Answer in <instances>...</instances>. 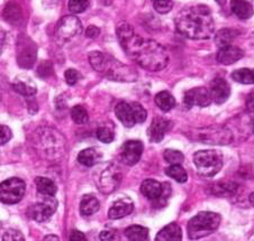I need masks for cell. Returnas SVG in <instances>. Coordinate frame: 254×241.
I'll list each match as a JSON object with an SVG mask.
<instances>
[{
    "mask_svg": "<svg viewBox=\"0 0 254 241\" xmlns=\"http://www.w3.org/2000/svg\"><path fill=\"white\" fill-rule=\"evenodd\" d=\"M26 184L19 177H10L0 185V200L5 204H16L25 195Z\"/></svg>",
    "mask_w": 254,
    "mask_h": 241,
    "instance_id": "cell-9",
    "label": "cell"
},
{
    "mask_svg": "<svg viewBox=\"0 0 254 241\" xmlns=\"http://www.w3.org/2000/svg\"><path fill=\"white\" fill-rule=\"evenodd\" d=\"M71 117L77 125H84L87 124L89 120V115L87 110L84 109L82 105H74L71 109Z\"/></svg>",
    "mask_w": 254,
    "mask_h": 241,
    "instance_id": "cell-34",
    "label": "cell"
},
{
    "mask_svg": "<svg viewBox=\"0 0 254 241\" xmlns=\"http://www.w3.org/2000/svg\"><path fill=\"white\" fill-rule=\"evenodd\" d=\"M215 1L217 2V3H219V5H221V6H224L226 3V0H215Z\"/></svg>",
    "mask_w": 254,
    "mask_h": 241,
    "instance_id": "cell-49",
    "label": "cell"
},
{
    "mask_svg": "<svg viewBox=\"0 0 254 241\" xmlns=\"http://www.w3.org/2000/svg\"><path fill=\"white\" fill-rule=\"evenodd\" d=\"M193 163L201 175L213 177L222 170L223 155L221 151L213 149L199 150L193 155Z\"/></svg>",
    "mask_w": 254,
    "mask_h": 241,
    "instance_id": "cell-6",
    "label": "cell"
},
{
    "mask_svg": "<svg viewBox=\"0 0 254 241\" xmlns=\"http://www.w3.org/2000/svg\"><path fill=\"white\" fill-rule=\"evenodd\" d=\"M236 35H238V32L234 31V29L223 28L216 34L215 44L217 45L219 48H226V46H230L233 44Z\"/></svg>",
    "mask_w": 254,
    "mask_h": 241,
    "instance_id": "cell-27",
    "label": "cell"
},
{
    "mask_svg": "<svg viewBox=\"0 0 254 241\" xmlns=\"http://www.w3.org/2000/svg\"><path fill=\"white\" fill-rule=\"evenodd\" d=\"M44 240H54V241H57V240H59V237H58V236L49 235V236H46V237H45Z\"/></svg>",
    "mask_w": 254,
    "mask_h": 241,
    "instance_id": "cell-48",
    "label": "cell"
},
{
    "mask_svg": "<svg viewBox=\"0 0 254 241\" xmlns=\"http://www.w3.org/2000/svg\"><path fill=\"white\" fill-rule=\"evenodd\" d=\"M243 55L244 52L240 48L230 45L226 48H219L216 58H217V62L223 65H231L240 61L243 57Z\"/></svg>",
    "mask_w": 254,
    "mask_h": 241,
    "instance_id": "cell-20",
    "label": "cell"
},
{
    "mask_svg": "<svg viewBox=\"0 0 254 241\" xmlns=\"http://www.w3.org/2000/svg\"><path fill=\"white\" fill-rule=\"evenodd\" d=\"M115 113L118 120H120L126 128H132L135 124H137L136 119H135L132 103L122 101V102L116 105Z\"/></svg>",
    "mask_w": 254,
    "mask_h": 241,
    "instance_id": "cell-21",
    "label": "cell"
},
{
    "mask_svg": "<svg viewBox=\"0 0 254 241\" xmlns=\"http://www.w3.org/2000/svg\"><path fill=\"white\" fill-rule=\"evenodd\" d=\"M122 171L115 164L108 165L100 172L98 180H97V187L104 193H112L120 187L122 183Z\"/></svg>",
    "mask_w": 254,
    "mask_h": 241,
    "instance_id": "cell-11",
    "label": "cell"
},
{
    "mask_svg": "<svg viewBox=\"0 0 254 241\" xmlns=\"http://www.w3.org/2000/svg\"><path fill=\"white\" fill-rule=\"evenodd\" d=\"M231 10L239 19H249L253 16V7L245 0H231Z\"/></svg>",
    "mask_w": 254,
    "mask_h": 241,
    "instance_id": "cell-23",
    "label": "cell"
},
{
    "mask_svg": "<svg viewBox=\"0 0 254 241\" xmlns=\"http://www.w3.org/2000/svg\"><path fill=\"white\" fill-rule=\"evenodd\" d=\"M133 105V110H134V115H135V119H136L137 124H143L144 121L146 120L147 118V112L145 108L143 107L141 103L138 102H130Z\"/></svg>",
    "mask_w": 254,
    "mask_h": 241,
    "instance_id": "cell-39",
    "label": "cell"
},
{
    "mask_svg": "<svg viewBox=\"0 0 254 241\" xmlns=\"http://www.w3.org/2000/svg\"><path fill=\"white\" fill-rule=\"evenodd\" d=\"M59 203L54 195H44L40 202H36L29 208V217L36 222H44L56 212Z\"/></svg>",
    "mask_w": 254,
    "mask_h": 241,
    "instance_id": "cell-12",
    "label": "cell"
},
{
    "mask_svg": "<svg viewBox=\"0 0 254 241\" xmlns=\"http://www.w3.org/2000/svg\"><path fill=\"white\" fill-rule=\"evenodd\" d=\"M133 210H134L133 201L130 200V198L124 197L113 203V205L108 211V217L109 219L117 220L130 214L133 212Z\"/></svg>",
    "mask_w": 254,
    "mask_h": 241,
    "instance_id": "cell-19",
    "label": "cell"
},
{
    "mask_svg": "<svg viewBox=\"0 0 254 241\" xmlns=\"http://www.w3.org/2000/svg\"><path fill=\"white\" fill-rule=\"evenodd\" d=\"M101 153L97 148H87L80 151L78 155V162L87 167H92L99 162L101 158Z\"/></svg>",
    "mask_w": 254,
    "mask_h": 241,
    "instance_id": "cell-25",
    "label": "cell"
},
{
    "mask_svg": "<svg viewBox=\"0 0 254 241\" xmlns=\"http://www.w3.org/2000/svg\"><path fill=\"white\" fill-rule=\"evenodd\" d=\"M12 88L16 92L24 96H33L36 95L37 87L32 78L26 74H19L12 82Z\"/></svg>",
    "mask_w": 254,
    "mask_h": 241,
    "instance_id": "cell-18",
    "label": "cell"
},
{
    "mask_svg": "<svg viewBox=\"0 0 254 241\" xmlns=\"http://www.w3.org/2000/svg\"><path fill=\"white\" fill-rule=\"evenodd\" d=\"M164 189H166V184H161L160 182L153 179L143 181L141 185L142 194L151 201H160L162 196H168Z\"/></svg>",
    "mask_w": 254,
    "mask_h": 241,
    "instance_id": "cell-15",
    "label": "cell"
},
{
    "mask_svg": "<svg viewBox=\"0 0 254 241\" xmlns=\"http://www.w3.org/2000/svg\"><path fill=\"white\" fill-rule=\"evenodd\" d=\"M70 240L74 241V240H86V236H84L81 231H78V230H74L72 231V234L70 236Z\"/></svg>",
    "mask_w": 254,
    "mask_h": 241,
    "instance_id": "cell-46",
    "label": "cell"
},
{
    "mask_svg": "<svg viewBox=\"0 0 254 241\" xmlns=\"http://www.w3.org/2000/svg\"><path fill=\"white\" fill-rule=\"evenodd\" d=\"M238 190V185L228 182V183H218L211 187V193L218 196H228L233 195Z\"/></svg>",
    "mask_w": 254,
    "mask_h": 241,
    "instance_id": "cell-32",
    "label": "cell"
},
{
    "mask_svg": "<svg viewBox=\"0 0 254 241\" xmlns=\"http://www.w3.org/2000/svg\"><path fill=\"white\" fill-rule=\"evenodd\" d=\"M2 240L22 241V240H25V238H24V236L22 235V232H20V231L14 230V229H9V230H7L5 234H3Z\"/></svg>",
    "mask_w": 254,
    "mask_h": 241,
    "instance_id": "cell-42",
    "label": "cell"
},
{
    "mask_svg": "<svg viewBox=\"0 0 254 241\" xmlns=\"http://www.w3.org/2000/svg\"><path fill=\"white\" fill-rule=\"evenodd\" d=\"M33 147L37 155L48 160L62 158L66 150V141L59 130L52 127H41L33 134Z\"/></svg>",
    "mask_w": 254,
    "mask_h": 241,
    "instance_id": "cell-4",
    "label": "cell"
},
{
    "mask_svg": "<svg viewBox=\"0 0 254 241\" xmlns=\"http://www.w3.org/2000/svg\"><path fill=\"white\" fill-rule=\"evenodd\" d=\"M252 129H253V133H254V118H253V120H252Z\"/></svg>",
    "mask_w": 254,
    "mask_h": 241,
    "instance_id": "cell-51",
    "label": "cell"
},
{
    "mask_svg": "<svg viewBox=\"0 0 254 241\" xmlns=\"http://www.w3.org/2000/svg\"><path fill=\"white\" fill-rule=\"evenodd\" d=\"M171 126V121L164 119V118L156 117L151 122L149 129H147V135L152 142L160 143L164 138V135L170 130Z\"/></svg>",
    "mask_w": 254,
    "mask_h": 241,
    "instance_id": "cell-17",
    "label": "cell"
},
{
    "mask_svg": "<svg viewBox=\"0 0 254 241\" xmlns=\"http://www.w3.org/2000/svg\"><path fill=\"white\" fill-rule=\"evenodd\" d=\"M89 62L92 69L112 81L135 82L138 79V73L134 67L126 65L112 55L99 52V50H95L89 54Z\"/></svg>",
    "mask_w": 254,
    "mask_h": 241,
    "instance_id": "cell-3",
    "label": "cell"
},
{
    "mask_svg": "<svg viewBox=\"0 0 254 241\" xmlns=\"http://www.w3.org/2000/svg\"><path fill=\"white\" fill-rule=\"evenodd\" d=\"M166 174L171 179L176 180L178 183H186L188 180L187 172L181 166V164H175L169 166L166 170Z\"/></svg>",
    "mask_w": 254,
    "mask_h": 241,
    "instance_id": "cell-31",
    "label": "cell"
},
{
    "mask_svg": "<svg viewBox=\"0 0 254 241\" xmlns=\"http://www.w3.org/2000/svg\"><path fill=\"white\" fill-rule=\"evenodd\" d=\"M100 34V29L94 26V25H90V26H88L86 29V35L89 37V39H97V37L99 36Z\"/></svg>",
    "mask_w": 254,
    "mask_h": 241,
    "instance_id": "cell-45",
    "label": "cell"
},
{
    "mask_svg": "<svg viewBox=\"0 0 254 241\" xmlns=\"http://www.w3.org/2000/svg\"><path fill=\"white\" fill-rule=\"evenodd\" d=\"M96 135H97V138L105 144L112 143L114 141V138H115V135H114L113 130L109 128V127H106V126L99 127V128L97 129Z\"/></svg>",
    "mask_w": 254,
    "mask_h": 241,
    "instance_id": "cell-38",
    "label": "cell"
},
{
    "mask_svg": "<svg viewBox=\"0 0 254 241\" xmlns=\"http://www.w3.org/2000/svg\"><path fill=\"white\" fill-rule=\"evenodd\" d=\"M163 157L166 162L175 165V164H183L185 160V156L180 150L176 149H166L163 153Z\"/></svg>",
    "mask_w": 254,
    "mask_h": 241,
    "instance_id": "cell-35",
    "label": "cell"
},
{
    "mask_svg": "<svg viewBox=\"0 0 254 241\" xmlns=\"http://www.w3.org/2000/svg\"><path fill=\"white\" fill-rule=\"evenodd\" d=\"M221 225V215L215 212H204L198 213L193 218L189 220L187 231L189 239L197 240L208 236L211 232L218 229Z\"/></svg>",
    "mask_w": 254,
    "mask_h": 241,
    "instance_id": "cell-5",
    "label": "cell"
},
{
    "mask_svg": "<svg viewBox=\"0 0 254 241\" xmlns=\"http://www.w3.org/2000/svg\"><path fill=\"white\" fill-rule=\"evenodd\" d=\"M35 184L42 195H56L58 192V187L52 180L48 179V177L39 176L35 179Z\"/></svg>",
    "mask_w": 254,
    "mask_h": 241,
    "instance_id": "cell-28",
    "label": "cell"
},
{
    "mask_svg": "<svg viewBox=\"0 0 254 241\" xmlns=\"http://www.w3.org/2000/svg\"><path fill=\"white\" fill-rule=\"evenodd\" d=\"M250 202H251V204L254 206V192L250 195Z\"/></svg>",
    "mask_w": 254,
    "mask_h": 241,
    "instance_id": "cell-50",
    "label": "cell"
},
{
    "mask_svg": "<svg viewBox=\"0 0 254 241\" xmlns=\"http://www.w3.org/2000/svg\"><path fill=\"white\" fill-rule=\"evenodd\" d=\"M176 27L181 35L191 40H208L215 31L211 11L205 5L185 8L178 14Z\"/></svg>",
    "mask_w": 254,
    "mask_h": 241,
    "instance_id": "cell-2",
    "label": "cell"
},
{
    "mask_svg": "<svg viewBox=\"0 0 254 241\" xmlns=\"http://www.w3.org/2000/svg\"><path fill=\"white\" fill-rule=\"evenodd\" d=\"M64 79H65V82L69 84V86H74V84L81 79V74H80V72L77 70L69 69L65 71Z\"/></svg>",
    "mask_w": 254,
    "mask_h": 241,
    "instance_id": "cell-41",
    "label": "cell"
},
{
    "mask_svg": "<svg viewBox=\"0 0 254 241\" xmlns=\"http://www.w3.org/2000/svg\"><path fill=\"white\" fill-rule=\"evenodd\" d=\"M232 79L242 84L254 83V72L250 69H240L232 73Z\"/></svg>",
    "mask_w": 254,
    "mask_h": 241,
    "instance_id": "cell-33",
    "label": "cell"
},
{
    "mask_svg": "<svg viewBox=\"0 0 254 241\" xmlns=\"http://www.w3.org/2000/svg\"><path fill=\"white\" fill-rule=\"evenodd\" d=\"M154 9L161 15L168 14L173 8V0H152Z\"/></svg>",
    "mask_w": 254,
    "mask_h": 241,
    "instance_id": "cell-37",
    "label": "cell"
},
{
    "mask_svg": "<svg viewBox=\"0 0 254 241\" xmlns=\"http://www.w3.org/2000/svg\"><path fill=\"white\" fill-rule=\"evenodd\" d=\"M125 236L132 241L149 240V229L142 226H130L125 230Z\"/></svg>",
    "mask_w": 254,
    "mask_h": 241,
    "instance_id": "cell-30",
    "label": "cell"
},
{
    "mask_svg": "<svg viewBox=\"0 0 254 241\" xmlns=\"http://www.w3.org/2000/svg\"><path fill=\"white\" fill-rule=\"evenodd\" d=\"M99 238H100V240H104V241H111V240H118L120 239V237L116 236L115 231L105 230V231L100 232Z\"/></svg>",
    "mask_w": 254,
    "mask_h": 241,
    "instance_id": "cell-44",
    "label": "cell"
},
{
    "mask_svg": "<svg viewBox=\"0 0 254 241\" xmlns=\"http://www.w3.org/2000/svg\"><path fill=\"white\" fill-rule=\"evenodd\" d=\"M11 136H12V133L9 129V127L6 125L0 126V143H1V145H5V144L9 142Z\"/></svg>",
    "mask_w": 254,
    "mask_h": 241,
    "instance_id": "cell-43",
    "label": "cell"
},
{
    "mask_svg": "<svg viewBox=\"0 0 254 241\" xmlns=\"http://www.w3.org/2000/svg\"><path fill=\"white\" fill-rule=\"evenodd\" d=\"M99 208V201L97 200V197L95 195H92V194H86V195L82 197L81 202H80V213L82 215H86V217H89V215H92L96 212H98Z\"/></svg>",
    "mask_w": 254,
    "mask_h": 241,
    "instance_id": "cell-24",
    "label": "cell"
},
{
    "mask_svg": "<svg viewBox=\"0 0 254 241\" xmlns=\"http://www.w3.org/2000/svg\"><path fill=\"white\" fill-rule=\"evenodd\" d=\"M155 104L162 110L164 112L170 111L172 108H175L176 105V99L171 94H169L167 91H161L154 98Z\"/></svg>",
    "mask_w": 254,
    "mask_h": 241,
    "instance_id": "cell-29",
    "label": "cell"
},
{
    "mask_svg": "<svg viewBox=\"0 0 254 241\" xmlns=\"http://www.w3.org/2000/svg\"><path fill=\"white\" fill-rule=\"evenodd\" d=\"M53 72V66H52V63L49 62V61H43L40 64L39 69H37V75L41 78H48L50 77L51 74H52Z\"/></svg>",
    "mask_w": 254,
    "mask_h": 241,
    "instance_id": "cell-40",
    "label": "cell"
},
{
    "mask_svg": "<svg viewBox=\"0 0 254 241\" xmlns=\"http://www.w3.org/2000/svg\"><path fill=\"white\" fill-rule=\"evenodd\" d=\"M188 136L193 141L209 144V145H228L233 141L232 133L223 127H206L201 129H194L192 134Z\"/></svg>",
    "mask_w": 254,
    "mask_h": 241,
    "instance_id": "cell-7",
    "label": "cell"
},
{
    "mask_svg": "<svg viewBox=\"0 0 254 241\" xmlns=\"http://www.w3.org/2000/svg\"><path fill=\"white\" fill-rule=\"evenodd\" d=\"M253 72H254V70H253Z\"/></svg>",
    "mask_w": 254,
    "mask_h": 241,
    "instance_id": "cell-52",
    "label": "cell"
},
{
    "mask_svg": "<svg viewBox=\"0 0 254 241\" xmlns=\"http://www.w3.org/2000/svg\"><path fill=\"white\" fill-rule=\"evenodd\" d=\"M116 34L122 48L142 69L150 72L166 69L169 63L168 50L158 42L136 35L127 23L118 24Z\"/></svg>",
    "mask_w": 254,
    "mask_h": 241,
    "instance_id": "cell-1",
    "label": "cell"
},
{
    "mask_svg": "<svg viewBox=\"0 0 254 241\" xmlns=\"http://www.w3.org/2000/svg\"><path fill=\"white\" fill-rule=\"evenodd\" d=\"M89 7V0H69L67 8L72 14H81Z\"/></svg>",
    "mask_w": 254,
    "mask_h": 241,
    "instance_id": "cell-36",
    "label": "cell"
},
{
    "mask_svg": "<svg viewBox=\"0 0 254 241\" xmlns=\"http://www.w3.org/2000/svg\"><path fill=\"white\" fill-rule=\"evenodd\" d=\"M82 33V25L75 16H64L56 27V39L59 44L65 45L74 41Z\"/></svg>",
    "mask_w": 254,
    "mask_h": 241,
    "instance_id": "cell-8",
    "label": "cell"
},
{
    "mask_svg": "<svg viewBox=\"0 0 254 241\" xmlns=\"http://www.w3.org/2000/svg\"><path fill=\"white\" fill-rule=\"evenodd\" d=\"M211 100L213 99H211L210 91L204 87L190 89L184 95V104L188 109L194 107V105L200 108L207 107L210 104Z\"/></svg>",
    "mask_w": 254,
    "mask_h": 241,
    "instance_id": "cell-13",
    "label": "cell"
},
{
    "mask_svg": "<svg viewBox=\"0 0 254 241\" xmlns=\"http://www.w3.org/2000/svg\"><path fill=\"white\" fill-rule=\"evenodd\" d=\"M2 16L6 22H8L9 24H14V25L18 24L20 23V20L23 19L22 8L15 2L7 3L5 9H3Z\"/></svg>",
    "mask_w": 254,
    "mask_h": 241,
    "instance_id": "cell-26",
    "label": "cell"
},
{
    "mask_svg": "<svg viewBox=\"0 0 254 241\" xmlns=\"http://www.w3.org/2000/svg\"><path fill=\"white\" fill-rule=\"evenodd\" d=\"M247 105L250 110H254V94L249 95L247 99Z\"/></svg>",
    "mask_w": 254,
    "mask_h": 241,
    "instance_id": "cell-47",
    "label": "cell"
},
{
    "mask_svg": "<svg viewBox=\"0 0 254 241\" xmlns=\"http://www.w3.org/2000/svg\"><path fill=\"white\" fill-rule=\"evenodd\" d=\"M143 153V143L139 141H128L124 144L122 150V162L133 166L141 159Z\"/></svg>",
    "mask_w": 254,
    "mask_h": 241,
    "instance_id": "cell-14",
    "label": "cell"
},
{
    "mask_svg": "<svg viewBox=\"0 0 254 241\" xmlns=\"http://www.w3.org/2000/svg\"><path fill=\"white\" fill-rule=\"evenodd\" d=\"M209 91L211 99L216 104H223L231 96V88L222 78H216L211 81Z\"/></svg>",
    "mask_w": 254,
    "mask_h": 241,
    "instance_id": "cell-16",
    "label": "cell"
},
{
    "mask_svg": "<svg viewBox=\"0 0 254 241\" xmlns=\"http://www.w3.org/2000/svg\"><path fill=\"white\" fill-rule=\"evenodd\" d=\"M181 239H183V231L176 222L164 227L155 237V240L158 241H180Z\"/></svg>",
    "mask_w": 254,
    "mask_h": 241,
    "instance_id": "cell-22",
    "label": "cell"
},
{
    "mask_svg": "<svg viewBox=\"0 0 254 241\" xmlns=\"http://www.w3.org/2000/svg\"><path fill=\"white\" fill-rule=\"evenodd\" d=\"M17 63L23 69H32L34 63L36 62L37 48L29 37L20 35L16 44Z\"/></svg>",
    "mask_w": 254,
    "mask_h": 241,
    "instance_id": "cell-10",
    "label": "cell"
}]
</instances>
